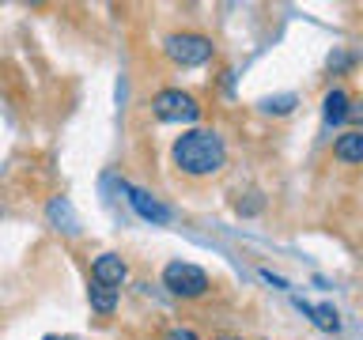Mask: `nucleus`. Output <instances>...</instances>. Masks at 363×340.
<instances>
[{
  "label": "nucleus",
  "instance_id": "1",
  "mask_svg": "<svg viewBox=\"0 0 363 340\" xmlns=\"http://www.w3.org/2000/svg\"><path fill=\"white\" fill-rule=\"evenodd\" d=\"M170 159H174V166L182 170V174L208 178V174H220V170L227 166V144L216 129H189L174 140Z\"/></svg>",
  "mask_w": 363,
  "mask_h": 340
},
{
  "label": "nucleus",
  "instance_id": "2",
  "mask_svg": "<svg viewBox=\"0 0 363 340\" xmlns=\"http://www.w3.org/2000/svg\"><path fill=\"white\" fill-rule=\"evenodd\" d=\"M163 53L182 68H197L204 61H212V38H204L197 30H174L163 38Z\"/></svg>",
  "mask_w": 363,
  "mask_h": 340
},
{
  "label": "nucleus",
  "instance_id": "3",
  "mask_svg": "<svg viewBox=\"0 0 363 340\" xmlns=\"http://www.w3.org/2000/svg\"><path fill=\"white\" fill-rule=\"evenodd\" d=\"M163 288L170 295H178V299H201V295H208V272L189 265V261H170L163 268Z\"/></svg>",
  "mask_w": 363,
  "mask_h": 340
},
{
  "label": "nucleus",
  "instance_id": "4",
  "mask_svg": "<svg viewBox=\"0 0 363 340\" xmlns=\"http://www.w3.org/2000/svg\"><path fill=\"white\" fill-rule=\"evenodd\" d=\"M152 113L159 121H197V98L189 95V91H178V87H167L159 91V95L152 98Z\"/></svg>",
  "mask_w": 363,
  "mask_h": 340
},
{
  "label": "nucleus",
  "instance_id": "5",
  "mask_svg": "<svg viewBox=\"0 0 363 340\" xmlns=\"http://www.w3.org/2000/svg\"><path fill=\"white\" fill-rule=\"evenodd\" d=\"M125 276H129V265H125V257H118V254H99L91 261V280L106 283V288H121Z\"/></svg>",
  "mask_w": 363,
  "mask_h": 340
},
{
  "label": "nucleus",
  "instance_id": "6",
  "mask_svg": "<svg viewBox=\"0 0 363 340\" xmlns=\"http://www.w3.org/2000/svg\"><path fill=\"white\" fill-rule=\"evenodd\" d=\"M125 193H129V204H133V212L140 215V220H147V223H170V212L152 197V193H144L136 186H125Z\"/></svg>",
  "mask_w": 363,
  "mask_h": 340
},
{
  "label": "nucleus",
  "instance_id": "7",
  "mask_svg": "<svg viewBox=\"0 0 363 340\" xmlns=\"http://www.w3.org/2000/svg\"><path fill=\"white\" fill-rule=\"evenodd\" d=\"M333 155L340 159V163H363V129L340 132L337 144H333Z\"/></svg>",
  "mask_w": 363,
  "mask_h": 340
},
{
  "label": "nucleus",
  "instance_id": "8",
  "mask_svg": "<svg viewBox=\"0 0 363 340\" xmlns=\"http://www.w3.org/2000/svg\"><path fill=\"white\" fill-rule=\"evenodd\" d=\"M87 299H91V310L106 317V314H113V306H118V288H106V283L91 280V288H87Z\"/></svg>",
  "mask_w": 363,
  "mask_h": 340
},
{
  "label": "nucleus",
  "instance_id": "9",
  "mask_svg": "<svg viewBox=\"0 0 363 340\" xmlns=\"http://www.w3.org/2000/svg\"><path fill=\"white\" fill-rule=\"evenodd\" d=\"M299 310L303 314H311V322L318 325V329H325V333H337V329H340V317H337V310H333V306H311V302H303L299 299Z\"/></svg>",
  "mask_w": 363,
  "mask_h": 340
},
{
  "label": "nucleus",
  "instance_id": "10",
  "mask_svg": "<svg viewBox=\"0 0 363 340\" xmlns=\"http://www.w3.org/2000/svg\"><path fill=\"white\" fill-rule=\"evenodd\" d=\"M348 102H352V98H348L340 87H337V91H329V95L322 98V113H325V121H329V125H340V121H345V118H348Z\"/></svg>",
  "mask_w": 363,
  "mask_h": 340
},
{
  "label": "nucleus",
  "instance_id": "11",
  "mask_svg": "<svg viewBox=\"0 0 363 340\" xmlns=\"http://www.w3.org/2000/svg\"><path fill=\"white\" fill-rule=\"evenodd\" d=\"M291 102H295L291 95H284V98H269V102H265V110H269V113H288V110H291Z\"/></svg>",
  "mask_w": 363,
  "mask_h": 340
},
{
  "label": "nucleus",
  "instance_id": "12",
  "mask_svg": "<svg viewBox=\"0 0 363 340\" xmlns=\"http://www.w3.org/2000/svg\"><path fill=\"white\" fill-rule=\"evenodd\" d=\"M167 340H201V336L193 333V329H170V333H167Z\"/></svg>",
  "mask_w": 363,
  "mask_h": 340
},
{
  "label": "nucleus",
  "instance_id": "13",
  "mask_svg": "<svg viewBox=\"0 0 363 340\" xmlns=\"http://www.w3.org/2000/svg\"><path fill=\"white\" fill-rule=\"evenodd\" d=\"M345 121L363 125V102H348V118H345Z\"/></svg>",
  "mask_w": 363,
  "mask_h": 340
},
{
  "label": "nucleus",
  "instance_id": "14",
  "mask_svg": "<svg viewBox=\"0 0 363 340\" xmlns=\"http://www.w3.org/2000/svg\"><path fill=\"white\" fill-rule=\"evenodd\" d=\"M216 340H242V336H216Z\"/></svg>",
  "mask_w": 363,
  "mask_h": 340
}]
</instances>
